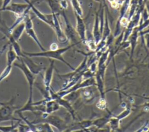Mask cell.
Segmentation results:
<instances>
[{
  "label": "cell",
  "mask_w": 149,
  "mask_h": 132,
  "mask_svg": "<svg viewBox=\"0 0 149 132\" xmlns=\"http://www.w3.org/2000/svg\"><path fill=\"white\" fill-rule=\"evenodd\" d=\"M15 98H12L6 102H0V123L6 121H20L14 116V113L18 107L13 105Z\"/></svg>",
  "instance_id": "obj_1"
},
{
  "label": "cell",
  "mask_w": 149,
  "mask_h": 132,
  "mask_svg": "<svg viewBox=\"0 0 149 132\" xmlns=\"http://www.w3.org/2000/svg\"><path fill=\"white\" fill-rule=\"evenodd\" d=\"M68 48H62V49H58L55 51H44L38 52H28L23 51V53L25 55H27L29 57L33 58V57H44V58H48L54 59H58L63 62L64 63H66L62 56V54L65 52Z\"/></svg>",
  "instance_id": "obj_2"
},
{
  "label": "cell",
  "mask_w": 149,
  "mask_h": 132,
  "mask_svg": "<svg viewBox=\"0 0 149 132\" xmlns=\"http://www.w3.org/2000/svg\"><path fill=\"white\" fill-rule=\"evenodd\" d=\"M18 60L19 62H14L13 65L19 68L23 73L29 86V97H33V87L34 86L35 80H36V75L34 74L27 67L21 57H19Z\"/></svg>",
  "instance_id": "obj_3"
},
{
  "label": "cell",
  "mask_w": 149,
  "mask_h": 132,
  "mask_svg": "<svg viewBox=\"0 0 149 132\" xmlns=\"http://www.w3.org/2000/svg\"><path fill=\"white\" fill-rule=\"evenodd\" d=\"M24 23L25 24V31L26 33L30 37H31L34 41L36 43L37 46L39 47V48L42 51H45V49L44 48L42 45L41 44V42L40 41L33 27V23L32 19L30 16L29 14H28L25 19H24Z\"/></svg>",
  "instance_id": "obj_4"
},
{
  "label": "cell",
  "mask_w": 149,
  "mask_h": 132,
  "mask_svg": "<svg viewBox=\"0 0 149 132\" xmlns=\"http://www.w3.org/2000/svg\"><path fill=\"white\" fill-rule=\"evenodd\" d=\"M27 3L30 7V10L33 11L34 14L40 19L45 23L47 24L51 27L53 28V16L52 14L51 15H45L41 12L37 8L35 7L34 5V2L31 1L30 0H23Z\"/></svg>",
  "instance_id": "obj_5"
},
{
  "label": "cell",
  "mask_w": 149,
  "mask_h": 132,
  "mask_svg": "<svg viewBox=\"0 0 149 132\" xmlns=\"http://www.w3.org/2000/svg\"><path fill=\"white\" fill-rule=\"evenodd\" d=\"M29 9H30V7L27 3H10L2 11H9L12 12L16 17H17L23 15Z\"/></svg>",
  "instance_id": "obj_6"
},
{
  "label": "cell",
  "mask_w": 149,
  "mask_h": 132,
  "mask_svg": "<svg viewBox=\"0 0 149 132\" xmlns=\"http://www.w3.org/2000/svg\"><path fill=\"white\" fill-rule=\"evenodd\" d=\"M29 69L35 75L39 74L41 71L44 70V67L42 65L35 63L27 55L23 53L22 56H20Z\"/></svg>",
  "instance_id": "obj_7"
},
{
  "label": "cell",
  "mask_w": 149,
  "mask_h": 132,
  "mask_svg": "<svg viewBox=\"0 0 149 132\" xmlns=\"http://www.w3.org/2000/svg\"><path fill=\"white\" fill-rule=\"evenodd\" d=\"M54 60L51 61L49 67L45 70L44 78H43V83H44V87L48 91H50V85L51 83L52 78L53 76L54 68Z\"/></svg>",
  "instance_id": "obj_8"
},
{
  "label": "cell",
  "mask_w": 149,
  "mask_h": 132,
  "mask_svg": "<svg viewBox=\"0 0 149 132\" xmlns=\"http://www.w3.org/2000/svg\"><path fill=\"white\" fill-rule=\"evenodd\" d=\"M52 16H53V29L55 30L58 40L59 41V42H64L66 40V37L63 34V33L62 31L59 20L57 18L56 14L52 13Z\"/></svg>",
  "instance_id": "obj_9"
},
{
  "label": "cell",
  "mask_w": 149,
  "mask_h": 132,
  "mask_svg": "<svg viewBox=\"0 0 149 132\" xmlns=\"http://www.w3.org/2000/svg\"><path fill=\"white\" fill-rule=\"evenodd\" d=\"M25 31V24L24 22L17 25L11 31L10 34L15 40L18 41L20 38L22 34Z\"/></svg>",
  "instance_id": "obj_10"
},
{
  "label": "cell",
  "mask_w": 149,
  "mask_h": 132,
  "mask_svg": "<svg viewBox=\"0 0 149 132\" xmlns=\"http://www.w3.org/2000/svg\"><path fill=\"white\" fill-rule=\"evenodd\" d=\"M18 56L14 51L12 46L9 44V48L6 52V66H12Z\"/></svg>",
  "instance_id": "obj_11"
},
{
  "label": "cell",
  "mask_w": 149,
  "mask_h": 132,
  "mask_svg": "<svg viewBox=\"0 0 149 132\" xmlns=\"http://www.w3.org/2000/svg\"><path fill=\"white\" fill-rule=\"evenodd\" d=\"M36 131L46 132V131H53L50 124L47 122H42L34 124Z\"/></svg>",
  "instance_id": "obj_12"
},
{
  "label": "cell",
  "mask_w": 149,
  "mask_h": 132,
  "mask_svg": "<svg viewBox=\"0 0 149 132\" xmlns=\"http://www.w3.org/2000/svg\"><path fill=\"white\" fill-rule=\"evenodd\" d=\"M20 121H19L16 124H12L10 126H0V131L2 132H13V131H18L17 127Z\"/></svg>",
  "instance_id": "obj_13"
},
{
  "label": "cell",
  "mask_w": 149,
  "mask_h": 132,
  "mask_svg": "<svg viewBox=\"0 0 149 132\" xmlns=\"http://www.w3.org/2000/svg\"><path fill=\"white\" fill-rule=\"evenodd\" d=\"M12 68V66H6L5 69L0 74V83H1L5 79H6L10 74Z\"/></svg>",
  "instance_id": "obj_14"
},
{
  "label": "cell",
  "mask_w": 149,
  "mask_h": 132,
  "mask_svg": "<svg viewBox=\"0 0 149 132\" xmlns=\"http://www.w3.org/2000/svg\"><path fill=\"white\" fill-rule=\"evenodd\" d=\"M71 2H72V5L73 6L74 9L76 10L77 13L79 15H82V10L80 7V4L79 3L77 0H71Z\"/></svg>",
  "instance_id": "obj_15"
},
{
  "label": "cell",
  "mask_w": 149,
  "mask_h": 132,
  "mask_svg": "<svg viewBox=\"0 0 149 132\" xmlns=\"http://www.w3.org/2000/svg\"><path fill=\"white\" fill-rule=\"evenodd\" d=\"M2 5L0 8V11H2L5 7H6L9 4L11 3L12 0H2Z\"/></svg>",
  "instance_id": "obj_16"
},
{
  "label": "cell",
  "mask_w": 149,
  "mask_h": 132,
  "mask_svg": "<svg viewBox=\"0 0 149 132\" xmlns=\"http://www.w3.org/2000/svg\"><path fill=\"white\" fill-rule=\"evenodd\" d=\"M59 5L62 8L66 9L67 8V6H68V4H67V2H66V0H61L60 1V2H59Z\"/></svg>",
  "instance_id": "obj_17"
},
{
  "label": "cell",
  "mask_w": 149,
  "mask_h": 132,
  "mask_svg": "<svg viewBox=\"0 0 149 132\" xmlns=\"http://www.w3.org/2000/svg\"><path fill=\"white\" fill-rule=\"evenodd\" d=\"M58 49V45L56 43H52L50 45V50L55 51Z\"/></svg>",
  "instance_id": "obj_18"
}]
</instances>
